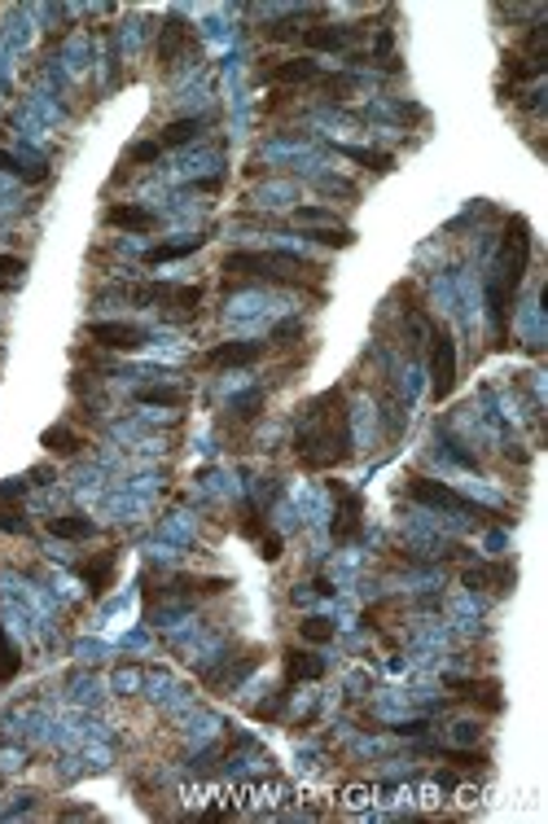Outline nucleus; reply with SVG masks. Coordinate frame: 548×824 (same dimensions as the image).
Listing matches in <instances>:
<instances>
[{
  "label": "nucleus",
  "mask_w": 548,
  "mask_h": 824,
  "mask_svg": "<svg viewBox=\"0 0 548 824\" xmlns=\"http://www.w3.org/2000/svg\"><path fill=\"white\" fill-rule=\"evenodd\" d=\"M295 452L303 469H334L352 461V413H347V395L321 391L317 399H308L299 430H295Z\"/></svg>",
  "instance_id": "f257e3e1"
},
{
  "label": "nucleus",
  "mask_w": 548,
  "mask_h": 824,
  "mask_svg": "<svg viewBox=\"0 0 548 824\" xmlns=\"http://www.w3.org/2000/svg\"><path fill=\"white\" fill-rule=\"evenodd\" d=\"M526 263H531V224H526L522 215H513V219L504 224V241H500L491 282H487V308H491V325H496V338H500V343L509 338V308H513V299H517V290H522Z\"/></svg>",
  "instance_id": "f03ea898"
},
{
  "label": "nucleus",
  "mask_w": 548,
  "mask_h": 824,
  "mask_svg": "<svg viewBox=\"0 0 548 824\" xmlns=\"http://www.w3.org/2000/svg\"><path fill=\"white\" fill-rule=\"evenodd\" d=\"M224 277H259L277 286H308L321 282V267L290 250H233L224 259Z\"/></svg>",
  "instance_id": "7ed1b4c3"
},
{
  "label": "nucleus",
  "mask_w": 548,
  "mask_h": 824,
  "mask_svg": "<svg viewBox=\"0 0 548 824\" xmlns=\"http://www.w3.org/2000/svg\"><path fill=\"white\" fill-rule=\"evenodd\" d=\"M426 330H430V395L434 404H443L456 391V343L452 330L439 321H426Z\"/></svg>",
  "instance_id": "20e7f679"
},
{
  "label": "nucleus",
  "mask_w": 548,
  "mask_h": 824,
  "mask_svg": "<svg viewBox=\"0 0 548 824\" xmlns=\"http://www.w3.org/2000/svg\"><path fill=\"white\" fill-rule=\"evenodd\" d=\"M330 495H334V522H330L334 544H356L365 530V495L338 478L330 482Z\"/></svg>",
  "instance_id": "39448f33"
},
{
  "label": "nucleus",
  "mask_w": 548,
  "mask_h": 824,
  "mask_svg": "<svg viewBox=\"0 0 548 824\" xmlns=\"http://www.w3.org/2000/svg\"><path fill=\"white\" fill-rule=\"evenodd\" d=\"M408 495L417 500V504H430V509H456V513H474V517H491L483 504H474V500H465L461 491H452L448 482H434V478H426V474H408Z\"/></svg>",
  "instance_id": "423d86ee"
},
{
  "label": "nucleus",
  "mask_w": 548,
  "mask_h": 824,
  "mask_svg": "<svg viewBox=\"0 0 548 824\" xmlns=\"http://www.w3.org/2000/svg\"><path fill=\"white\" fill-rule=\"evenodd\" d=\"M365 32H369L365 23H317V27H308L299 40H303V49H312V53H352V45H356Z\"/></svg>",
  "instance_id": "0eeeda50"
},
{
  "label": "nucleus",
  "mask_w": 548,
  "mask_h": 824,
  "mask_svg": "<svg viewBox=\"0 0 548 824\" xmlns=\"http://www.w3.org/2000/svg\"><path fill=\"white\" fill-rule=\"evenodd\" d=\"M544 36H548V27L535 23V27L522 36V45L504 53V71H509L513 80H539V75H544Z\"/></svg>",
  "instance_id": "6e6552de"
},
{
  "label": "nucleus",
  "mask_w": 548,
  "mask_h": 824,
  "mask_svg": "<svg viewBox=\"0 0 548 824\" xmlns=\"http://www.w3.org/2000/svg\"><path fill=\"white\" fill-rule=\"evenodd\" d=\"M193 49H198L193 27H189L184 19H176V14H171V19L163 23V32H158V67H163V71H176V67H180V62H184Z\"/></svg>",
  "instance_id": "1a4fd4ad"
},
{
  "label": "nucleus",
  "mask_w": 548,
  "mask_h": 824,
  "mask_svg": "<svg viewBox=\"0 0 548 824\" xmlns=\"http://www.w3.org/2000/svg\"><path fill=\"white\" fill-rule=\"evenodd\" d=\"M461 584L474 588V593L504 597V593L517 584V571H513V562H478V566H465V571H461Z\"/></svg>",
  "instance_id": "9d476101"
},
{
  "label": "nucleus",
  "mask_w": 548,
  "mask_h": 824,
  "mask_svg": "<svg viewBox=\"0 0 548 824\" xmlns=\"http://www.w3.org/2000/svg\"><path fill=\"white\" fill-rule=\"evenodd\" d=\"M443 689H452L456 702H469V706H478L483 715H500V710H504L500 680H461V676H448Z\"/></svg>",
  "instance_id": "9b49d317"
},
{
  "label": "nucleus",
  "mask_w": 548,
  "mask_h": 824,
  "mask_svg": "<svg viewBox=\"0 0 548 824\" xmlns=\"http://www.w3.org/2000/svg\"><path fill=\"white\" fill-rule=\"evenodd\" d=\"M145 338L150 334L141 325H132V321H97V325H88V343H97L106 351H141Z\"/></svg>",
  "instance_id": "f8f14e48"
},
{
  "label": "nucleus",
  "mask_w": 548,
  "mask_h": 824,
  "mask_svg": "<svg viewBox=\"0 0 548 824\" xmlns=\"http://www.w3.org/2000/svg\"><path fill=\"white\" fill-rule=\"evenodd\" d=\"M325 71L312 62V58H286V62H267L263 71H259V80L263 84H272V88H299V84H317Z\"/></svg>",
  "instance_id": "ddd939ff"
},
{
  "label": "nucleus",
  "mask_w": 548,
  "mask_h": 824,
  "mask_svg": "<svg viewBox=\"0 0 548 824\" xmlns=\"http://www.w3.org/2000/svg\"><path fill=\"white\" fill-rule=\"evenodd\" d=\"M267 356V343H219V347H211L198 365L202 369H250V365H259Z\"/></svg>",
  "instance_id": "4468645a"
},
{
  "label": "nucleus",
  "mask_w": 548,
  "mask_h": 824,
  "mask_svg": "<svg viewBox=\"0 0 548 824\" xmlns=\"http://www.w3.org/2000/svg\"><path fill=\"white\" fill-rule=\"evenodd\" d=\"M75 575L88 584L93 597H106L115 588V575H119V548H106V553H93L75 566Z\"/></svg>",
  "instance_id": "2eb2a0df"
},
{
  "label": "nucleus",
  "mask_w": 548,
  "mask_h": 824,
  "mask_svg": "<svg viewBox=\"0 0 548 824\" xmlns=\"http://www.w3.org/2000/svg\"><path fill=\"white\" fill-rule=\"evenodd\" d=\"M0 530L32 535V522H27V509H23V478L0 482Z\"/></svg>",
  "instance_id": "dca6fc26"
},
{
  "label": "nucleus",
  "mask_w": 548,
  "mask_h": 824,
  "mask_svg": "<svg viewBox=\"0 0 548 824\" xmlns=\"http://www.w3.org/2000/svg\"><path fill=\"white\" fill-rule=\"evenodd\" d=\"M106 224H110V228H123V232H158V228H163V219H158L154 211L132 206V202L106 206Z\"/></svg>",
  "instance_id": "f3484780"
},
{
  "label": "nucleus",
  "mask_w": 548,
  "mask_h": 824,
  "mask_svg": "<svg viewBox=\"0 0 548 824\" xmlns=\"http://www.w3.org/2000/svg\"><path fill=\"white\" fill-rule=\"evenodd\" d=\"M325 662L308 649H286V684H303V680H321Z\"/></svg>",
  "instance_id": "a211bd4d"
},
{
  "label": "nucleus",
  "mask_w": 548,
  "mask_h": 824,
  "mask_svg": "<svg viewBox=\"0 0 548 824\" xmlns=\"http://www.w3.org/2000/svg\"><path fill=\"white\" fill-rule=\"evenodd\" d=\"M49 535H58V539H88V535H97V526L84 513H62V517H49Z\"/></svg>",
  "instance_id": "6ab92c4d"
},
{
  "label": "nucleus",
  "mask_w": 548,
  "mask_h": 824,
  "mask_svg": "<svg viewBox=\"0 0 548 824\" xmlns=\"http://www.w3.org/2000/svg\"><path fill=\"white\" fill-rule=\"evenodd\" d=\"M40 443H45L53 456H75V452H84V439H80L71 426H49V430L40 434Z\"/></svg>",
  "instance_id": "aec40b11"
},
{
  "label": "nucleus",
  "mask_w": 548,
  "mask_h": 824,
  "mask_svg": "<svg viewBox=\"0 0 548 824\" xmlns=\"http://www.w3.org/2000/svg\"><path fill=\"white\" fill-rule=\"evenodd\" d=\"M202 246H206V237H193V241H184V246H154V250L141 254V263H145V267H158V263L184 259V254H193V250H202Z\"/></svg>",
  "instance_id": "412c9836"
},
{
  "label": "nucleus",
  "mask_w": 548,
  "mask_h": 824,
  "mask_svg": "<svg viewBox=\"0 0 548 824\" xmlns=\"http://www.w3.org/2000/svg\"><path fill=\"white\" fill-rule=\"evenodd\" d=\"M189 395L180 386H141L136 391V404H150V408H180Z\"/></svg>",
  "instance_id": "4be33fe9"
},
{
  "label": "nucleus",
  "mask_w": 548,
  "mask_h": 824,
  "mask_svg": "<svg viewBox=\"0 0 548 824\" xmlns=\"http://www.w3.org/2000/svg\"><path fill=\"white\" fill-rule=\"evenodd\" d=\"M19 671H23V654H19V645L5 636V623H0V689H5Z\"/></svg>",
  "instance_id": "5701e85b"
},
{
  "label": "nucleus",
  "mask_w": 548,
  "mask_h": 824,
  "mask_svg": "<svg viewBox=\"0 0 548 824\" xmlns=\"http://www.w3.org/2000/svg\"><path fill=\"white\" fill-rule=\"evenodd\" d=\"M198 132H202V119H176V123L163 128L158 145H163V150H176V145H189Z\"/></svg>",
  "instance_id": "b1692460"
},
{
  "label": "nucleus",
  "mask_w": 548,
  "mask_h": 824,
  "mask_svg": "<svg viewBox=\"0 0 548 824\" xmlns=\"http://www.w3.org/2000/svg\"><path fill=\"white\" fill-rule=\"evenodd\" d=\"M23 272H27V259L19 254H0V295H10L23 286Z\"/></svg>",
  "instance_id": "393cba45"
},
{
  "label": "nucleus",
  "mask_w": 548,
  "mask_h": 824,
  "mask_svg": "<svg viewBox=\"0 0 548 824\" xmlns=\"http://www.w3.org/2000/svg\"><path fill=\"white\" fill-rule=\"evenodd\" d=\"M299 636H303L308 645H330V641L338 636V628H334L330 619H321V614H312V619H303V623H299Z\"/></svg>",
  "instance_id": "a878e982"
},
{
  "label": "nucleus",
  "mask_w": 548,
  "mask_h": 824,
  "mask_svg": "<svg viewBox=\"0 0 548 824\" xmlns=\"http://www.w3.org/2000/svg\"><path fill=\"white\" fill-rule=\"evenodd\" d=\"M308 237H317L321 246H334V250H352V246H356V232L343 228V224H338V228H317V232H308Z\"/></svg>",
  "instance_id": "bb28decb"
},
{
  "label": "nucleus",
  "mask_w": 548,
  "mask_h": 824,
  "mask_svg": "<svg viewBox=\"0 0 548 824\" xmlns=\"http://www.w3.org/2000/svg\"><path fill=\"white\" fill-rule=\"evenodd\" d=\"M254 544H259V558H263V562H282V553H286V544H282L277 530H263Z\"/></svg>",
  "instance_id": "cd10ccee"
},
{
  "label": "nucleus",
  "mask_w": 548,
  "mask_h": 824,
  "mask_svg": "<svg viewBox=\"0 0 548 824\" xmlns=\"http://www.w3.org/2000/svg\"><path fill=\"white\" fill-rule=\"evenodd\" d=\"M158 154H163L158 141H136V145L123 154V163H158Z\"/></svg>",
  "instance_id": "c85d7f7f"
},
{
  "label": "nucleus",
  "mask_w": 548,
  "mask_h": 824,
  "mask_svg": "<svg viewBox=\"0 0 548 824\" xmlns=\"http://www.w3.org/2000/svg\"><path fill=\"white\" fill-rule=\"evenodd\" d=\"M237 530L246 535V539H259L267 526H263V517L254 513V504H241V522H237Z\"/></svg>",
  "instance_id": "c756f323"
},
{
  "label": "nucleus",
  "mask_w": 548,
  "mask_h": 824,
  "mask_svg": "<svg viewBox=\"0 0 548 824\" xmlns=\"http://www.w3.org/2000/svg\"><path fill=\"white\" fill-rule=\"evenodd\" d=\"M0 171H10V176H27V171H23V163H19L14 154H5V150H0Z\"/></svg>",
  "instance_id": "7c9ffc66"
}]
</instances>
